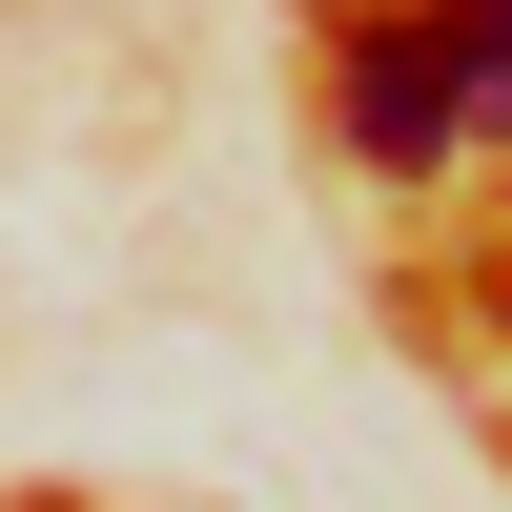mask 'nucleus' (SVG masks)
Here are the masks:
<instances>
[{"label":"nucleus","mask_w":512,"mask_h":512,"mask_svg":"<svg viewBox=\"0 0 512 512\" xmlns=\"http://www.w3.org/2000/svg\"><path fill=\"white\" fill-rule=\"evenodd\" d=\"M451 144H472V82H451L431 0H410V21L349 41V164H451Z\"/></svg>","instance_id":"1"},{"label":"nucleus","mask_w":512,"mask_h":512,"mask_svg":"<svg viewBox=\"0 0 512 512\" xmlns=\"http://www.w3.org/2000/svg\"><path fill=\"white\" fill-rule=\"evenodd\" d=\"M431 41H451V82H472V123L512 103V0H431Z\"/></svg>","instance_id":"2"}]
</instances>
